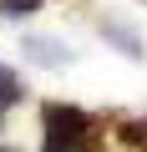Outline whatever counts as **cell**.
Masks as SVG:
<instances>
[{
	"instance_id": "3",
	"label": "cell",
	"mask_w": 147,
	"mask_h": 152,
	"mask_svg": "<svg viewBox=\"0 0 147 152\" xmlns=\"http://www.w3.org/2000/svg\"><path fill=\"white\" fill-rule=\"evenodd\" d=\"M36 5H41V0H5V10H10V15H31Z\"/></svg>"
},
{
	"instance_id": "2",
	"label": "cell",
	"mask_w": 147,
	"mask_h": 152,
	"mask_svg": "<svg viewBox=\"0 0 147 152\" xmlns=\"http://www.w3.org/2000/svg\"><path fill=\"white\" fill-rule=\"evenodd\" d=\"M20 102V81H15V71L0 66V107H15Z\"/></svg>"
},
{
	"instance_id": "4",
	"label": "cell",
	"mask_w": 147,
	"mask_h": 152,
	"mask_svg": "<svg viewBox=\"0 0 147 152\" xmlns=\"http://www.w3.org/2000/svg\"><path fill=\"white\" fill-rule=\"evenodd\" d=\"M51 152H71V147H51Z\"/></svg>"
},
{
	"instance_id": "1",
	"label": "cell",
	"mask_w": 147,
	"mask_h": 152,
	"mask_svg": "<svg viewBox=\"0 0 147 152\" xmlns=\"http://www.w3.org/2000/svg\"><path fill=\"white\" fill-rule=\"evenodd\" d=\"M41 122H46V137H51V147H76V142L86 137V112L66 107V102H51V107L41 112Z\"/></svg>"
}]
</instances>
